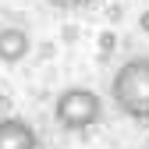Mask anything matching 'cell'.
Returning <instances> with one entry per match:
<instances>
[{"mask_svg": "<svg viewBox=\"0 0 149 149\" xmlns=\"http://www.w3.org/2000/svg\"><path fill=\"white\" fill-rule=\"evenodd\" d=\"M110 100L124 117L149 121V57H132L114 71Z\"/></svg>", "mask_w": 149, "mask_h": 149, "instance_id": "1", "label": "cell"}, {"mask_svg": "<svg viewBox=\"0 0 149 149\" xmlns=\"http://www.w3.org/2000/svg\"><path fill=\"white\" fill-rule=\"evenodd\" d=\"M53 117L68 132H85V128H92L103 117V100H100V92H92L85 85H71V89H64L57 96Z\"/></svg>", "mask_w": 149, "mask_h": 149, "instance_id": "2", "label": "cell"}, {"mask_svg": "<svg viewBox=\"0 0 149 149\" xmlns=\"http://www.w3.org/2000/svg\"><path fill=\"white\" fill-rule=\"evenodd\" d=\"M0 149H39V135L22 117H0Z\"/></svg>", "mask_w": 149, "mask_h": 149, "instance_id": "3", "label": "cell"}, {"mask_svg": "<svg viewBox=\"0 0 149 149\" xmlns=\"http://www.w3.org/2000/svg\"><path fill=\"white\" fill-rule=\"evenodd\" d=\"M29 50H32V39H29L25 29H14V25L0 29V61H4V64H18V61H25Z\"/></svg>", "mask_w": 149, "mask_h": 149, "instance_id": "4", "label": "cell"}, {"mask_svg": "<svg viewBox=\"0 0 149 149\" xmlns=\"http://www.w3.org/2000/svg\"><path fill=\"white\" fill-rule=\"evenodd\" d=\"M114 43H117V36H114V32H103V36H100V53H103V57L114 50Z\"/></svg>", "mask_w": 149, "mask_h": 149, "instance_id": "5", "label": "cell"}, {"mask_svg": "<svg viewBox=\"0 0 149 149\" xmlns=\"http://www.w3.org/2000/svg\"><path fill=\"white\" fill-rule=\"evenodd\" d=\"M139 29L149 36V11H142V14H139Z\"/></svg>", "mask_w": 149, "mask_h": 149, "instance_id": "6", "label": "cell"}, {"mask_svg": "<svg viewBox=\"0 0 149 149\" xmlns=\"http://www.w3.org/2000/svg\"><path fill=\"white\" fill-rule=\"evenodd\" d=\"M53 4H61V7H71V4H78V0H53Z\"/></svg>", "mask_w": 149, "mask_h": 149, "instance_id": "7", "label": "cell"}, {"mask_svg": "<svg viewBox=\"0 0 149 149\" xmlns=\"http://www.w3.org/2000/svg\"><path fill=\"white\" fill-rule=\"evenodd\" d=\"M4 107H7V96H4V92H0V110H4Z\"/></svg>", "mask_w": 149, "mask_h": 149, "instance_id": "8", "label": "cell"}, {"mask_svg": "<svg viewBox=\"0 0 149 149\" xmlns=\"http://www.w3.org/2000/svg\"><path fill=\"white\" fill-rule=\"evenodd\" d=\"M146 149H149V146H146Z\"/></svg>", "mask_w": 149, "mask_h": 149, "instance_id": "9", "label": "cell"}]
</instances>
